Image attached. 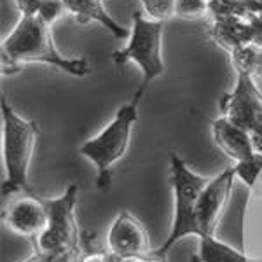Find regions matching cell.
<instances>
[{
	"instance_id": "obj_1",
	"label": "cell",
	"mask_w": 262,
	"mask_h": 262,
	"mask_svg": "<svg viewBox=\"0 0 262 262\" xmlns=\"http://www.w3.org/2000/svg\"><path fill=\"white\" fill-rule=\"evenodd\" d=\"M2 75L21 70L27 63H44L72 77H86L93 69L88 58H67L54 46L53 25L39 16H21L12 32L2 40Z\"/></svg>"
},
{
	"instance_id": "obj_2",
	"label": "cell",
	"mask_w": 262,
	"mask_h": 262,
	"mask_svg": "<svg viewBox=\"0 0 262 262\" xmlns=\"http://www.w3.org/2000/svg\"><path fill=\"white\" fill-rule=\"evenodd\" d=\"M0 111H2V154L6 166L2 196L32 192L28 173L37 140L40 137L39 122L23 119L7 103L4 95L0 98Z\"/></svg>"
},
{
	"instance_id": "obj_3",
	"label": "cell",
	"mask_w": 262,
	"mask_h": 262,
	"mask_svg": "<svg viewBox=\"0 0 262 262\" xmlns=\"http://www.w3.org/2000/svg\"><path fill=\"white\" fill-rule=\"evenodd\" d=\"M140 98L133 95L128 103H124L112 121L100 131L96 137L90 138L79 147V154L96 166V185L98 189H107L112 180V166L124 158L131 142V131L138 121Z\"/></svg>"
},
{
	"instance_id": "obj_4",
	"label": "cell",
	"mask_w": 262,
	"mask_h": 262,
	"mask_svg": "<svg viewBox=\"0 0 262 262\" xmlns=\"http://www.w3.org/2000/svg\"><path fill=\"white\" fill-rule=\"evenodd\" d=\"M79 187L70 184L58 198H44L48 206V226L35 238V252L51 259L79 260L81 252V231H79L75 208H77Z\"/></svg>"
},
{
	"instance_id": "obj_5",
	"label": "cell",
	"mask_w": 262,
	"mask_h": 262,
	"mask_svg": "<svg viewBox=\"0 0 262 262\" xmlns=\"http://www.w3.org/2000/svg\"><path fill=\"white\" fill-rule=\"evenodd\" d=\"M170 182L173 189V222L168 238L152 255L161 257L166 260L168 252L175 247L180 239L187 236H200L196 221V206L200 194L205 189L208 179L194 173L187 163L177 154H170Z\"/></svg>"
},
{
	"instance_id": "obj_6",
	"label": "cell",
	"mask_w": 262,
	"mask_h": 262,
	"mask_svg": "<svg viewBox=\"0 0 262 262\" xmlns=\"http://www.w3.org/2000/svg\"><path fill=\"white\" fill-rule=\"evenodd\" d=\"M163 32L164 21L147 18L143 11L133 12V27L128 42L122 49L112 53V61L117 67H124L133 61L142 70V82L135 91L137 98H143L149 86L164 74L163 61Z\"/></svg>"
},
{
	"instance_id": "obj_7",
	"label": "cell",
	"mask_w": 262,
	"mask_h": 262,
	"mask_svg": "<svg viewBox=\"0 0 262 262\" xmlns=\"http://www.w3.org/2000/svg\"><path fill=\"white\" fill-rule=\"evenodd\" d=\"M212 135L215 145L236 163L234 168L238 179H242L248 187H253L262 171V159L255 149L252 135L224 116L212 122Z\"/></svg>"
},
{
	"instance_id": "obj_8",
	"label": "cell",
	"mask_w": 262,
	"mask_h": 262,
	"mask_svg": "<svg viewBox=\"0 0 262 262\" xmlns=\"http://www.w3.org/2000/svg\"><path fill=\"white\" fill-rule=\"evenodd\" d=\"M219 107L224 117L252 135L253 143L262 140V91L253 75L236 72L234 90L222 96Z\"/></svg>"
},
{
	"instance_id": "obj_9",
	"label": "cell",
	"mask_w": 262,
	"mask_h": 262,
	"mask_svg": "<svg viewBox=\"0 0 262 262\" xmlns=\"http://www.w3.org/2000/svg\"><path fill=\"white\" fill-rule=\"evenodd\" d=\"M238 179L236 168H226L213 179H208L205 189L200 194L196 206V221L200 236H213L217 231L219 221H221L224 208L229 201L232 184ZM198 236V238H200Z\"/></svg>"
},
{
	"instance_id": "obj_10",
	"label": "cell",
	"mask_w": 262,
	"mask_h": 262,
	"mask_svg": "<svg viewBox=\"0 0 262 262\" xmlns=\"http://www.w3.org/2000/svg\"><path fill=\"white\" fill-rule=\"evenodd\" d=\"M48 206L44 198L33 192H19L7 203L2 212V221L16 234L35 239L48 226Z\"/></svg>"
},
{
	"instance_id": "obj_11",
	"label": "cell",
	"mask_w": 262,
	"mask_h": 262,
	"mask_svg": "<svg viewBox=\"0 0 262 262\" xmlns=\"http://www.w3.org/2000/svg\"><path fill=\"white\" fill-rule=\"evenodd\" d=\"M107 248L117 257L150 255L149 232L143 224L129 212H121L107 231Z\"/></svg>"
},
{
	"instance_id": "obj_12",
	"label": "cell",
	"mask_w": 262,
	"mask_h": 262,
	"mask_svg": "<svg viewBox=\"0 0 262 262\" xmlns=\"http://www.w3.org/2000/svg\"><path fill=\"white\" fill-rule=\"evenodd\" d=\"M67 12L72 14L77 25H88L91 21L101 25L105 30H108L116 39H128L131 30L117 23L105 9L103 0H63Z\"/></svg>"
},
{
	"instance_id": "obj_13",
	"label": "cell",
	"mask_w": 262,
	"mask_h": 262,
	"mask_svg": "<svg viewBox=\"0 0 262 262\" xmlns=\"http://www.w3.org/2000/svg\"><path fill=\"white\" fill-rule=\"evenodd\" d=\"M208 37L227 53L242 46L253 44L250 21L248 18H239V16L212 18V23L208 27Z\"/></svg>"
},
{
	"instance_id": "obj_14",
	"label": "cell",
	"mask_w": 262,
	"mask_h": 262,
	"mask_svg": "<svg viewBox=\"0 0 262 262\" xmlns=\"http://www.w3.org/2000/svg\"><path fill=\"white\" fill-rule=\"evenodd\" d=\"M191 262H262V259L248 257L245 252L215 238L213 234L198 238V252Z\"/></svg>"
},
{
	"instance_id": "obj_15",
	"label": "cell",
	"mask_w": 262,
	"mask_h": 262,
	"mask_svg": "<svg viewBox=\"0 0 262 262\" xmlns=\"http://www.w3.org/2000/svg\"><path fill=\"white\" fill-rule=\"evenodd\" d=\"M231 65L236 72H245L253 77H262V46L247 44L229 53Z\"/></svg>"
},
{
	"instance_id": "obj_16",
	"label": "cell",
	"mask_w": 262,
	"mask_h": 262,
	"mask_svg": "<svg viewBox=\"0 0 262 262\" xmlns=\"http://www.w3.org/2000/svg\"><path fill=\"white\" fill-rule=\"evenodd\" d=\"M212 18H248L253 12H259V0H208Z\"/></svg>"
},
{
	"instance_id": "obj_17",
	"label": "cell",
	"mask_w": 262,
	"mask_h": 262,
	"mask_svg": "<svg viewBox=\"0 0 262 262\" xmlns=\"http://www.w3.org/2000/svg\"><path fill=\"white\" fill-rule=\"evenodd\" d=\"M142 11L147 18L154 21H164L175 16L177 0H140Z\"/></svg>"
},
{
	"instance_id": "obj_18",
	"label": "cell",
	"mask_w": 262,
	"mask_h": 262,
	"mask_svg": "<svg viewBox=\"0 0 262 262\" xmlns=\"http://www.w3.org/2000/svg\"><path fill=\"white\" fill-rule=\"evenodd\" d=\"M210 14L208 0H177L175 16L182 19H201Z\"/></svg>"
},
{
	"instance_id": "obj_19",
	"label": "cell",
	"mask_w": 262,
	"mask_h": 262,
	"mask_svg": "<svg viewBox=\"0 0 262 262\" xmlns=\"http://www.w3.org/2000/svg\"><path fill=\"white\" fill-rule=\"evenodd\" d=\"M77 262H166L156 255H135V257H117L111 252H91L81 257Z\"/></svg>"
},
{
	"instance_id": "obj_20",
	"label": "cell",
	"mask_w": 262,
	"mask_h": 262,
	"mask_svg": "<svg viewBox=\"0 0 262 262\" xmlns=\"http://www.w3.org/2000/svg\"><path fill=\"white\" fill-rule=\"evenodd\" d=\"M65 12L67 7L63 0H44L39 12H37V16L44 19L48 25H54Z\"/></svg>"
},
{
	"instance_id": "obj_21",
	"label": "cell",
	"mask_w": 262,
	"mask_h": 262,
	"mask_svg": "<svg viewBox=\"0 0 262 262\" xmlns=\"http://www.w3.org/2000/svg\"><path fill=\"white\" fill-rule=\"evenodd\" d=\"M44 0H16L21 16H37Z\"/></svg>"
},
{
	"instance_id": "obj_22",
	"label": "cell",
	"mask_w": 262,
	"mask_h": 262,
	"mask_svg": "<svg viewBox=\"0 0 262 262\" xmlns=\"http://www.w3.org/2000/svg\"><path fill=\"white\" fill-rule=\"evenodd\" d=\"M252 27V37H253V44L262 46V12H253L248 16Z\"/></svg>"
},
{
	"instance_id": "obj_23",
	"label": "cell",
	"mask_w": 262,
	"mask_h": 262,
	"mask_svg": "<svg viewBox=\"0 0 262 262\" xmlns=\"http://www.w3.org/2000/svg\"><path fill=\"white\" fill-rule=\"evenodd\" d=\"M255 149H257V152H259V156H260V159H262V140L255 143Z\"/></svg>"
},
{
	"instance_id": "obj_24",
	"label": "cell",
	"mask_w": 262,
	"mask_h": 262,
	"mask_svg": "<svg viewBox=\"0 0 262 262\" xmlns=\"http://www.w3.org/2000/svg\"><path fill=\"white\" fill-rule=\"evenodd\" d=\"M259 12H262V2H259Z\"/></svg>"
},
{
	"instance_id": "obj_25",
	"label": "cell",
	"mask_w": 262,
	"mask_h": 262,
	"mask_svg": "<svg viewBox=\"0 0 262 262\" xmlns=\"http://www.w3.org/2000/svg\"><path fill=\"white\" fill-rule=\"evenodd\" d=\"M259 2H262V0H259Z\"/></svg>"
}]
</instances>
